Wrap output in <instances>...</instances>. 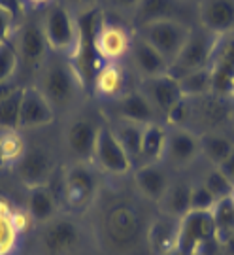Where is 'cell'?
<instances>
[{"instance_id": "49", "label": "cell", "mask_w": 234, "mask_h": 255, "mask_svg": "<svg viewBox=\"0 0 234 255\" xmlns=\"http://www.w3.org/2000/svg\"><path fill=\"white\" fill-rule=\"evenodd\" d=\"M233 101H234V89H233Z\"/></svg>"}, {"instance_id": "46", "label": "cell", "mask_w": 234, "mask_h": 255, "mask_svg": "<svg viewBox=\"0 0 234 255\" xmlns=\"http://www.w3.org/2000/svg\"><path fill=\"white\" fill-rule=\"evenodd\" d=\"M166 255H183L181 252H178V250H174V252H170V254H166Z\"/></svg>"}, {"instance_id": "16", "label": "cell", "mask_w": 234, "mask_h": 255, "mask_svg": "<svg viewBox=\"0 0 234 255\" xmlns=\"http://www.w3.org/2000/svg\"><path fill=\"white\" fill-rule=\"evenodd\" d=\"M97 193V176L89 164H72L63 178V197L74 210H83Z\"/></svg>"}, {"instance_id": "18", "label": "cell", "mask_w": 234, "mask_h": 255, "mask_svg": "<svg viewBox=\"0 0 234 255\" xmlns=\"http://www.w3.org/2000/svg\"><path fill=\"white\" fill-rule=\"evenodd\" d=\"M42 248L47 255H68L80 244V229L70 218H53L44 223Z\"/></svg>"}, {"instance_id": "38", "label": "cell", "mask_w": 234, "mask_h": 255, "mask_svg": "<svg viewBox=\"0 0 234 255\" xmlns=\"http://www.w3.org/2000/svg\"><path fill=\"white\" fill-rule=\"evenodd\" d=\"M216 197L206 189L202 182L191 185V210L195 212H212L216 206Z\"/></svg>"}, {"instance_id": "12", "label": "cell", "mask_w": 234, "mask_h": 255, "mask_svg": "<svg viewBox=\"0 0 234 255\" xmlns=\"http://www.w3.org/2000/svg\"><path fill=\"white\" fill-rule=\"evenodd\" d=\"M200 157V140L189 128L172 127L166 132V146L161 163L166 168H187Z\"/></svg>"}, {"instance_id": "24", "label": "cell", "mask_w": 234, "mask_h": 255, "mask_svg": "<svg viewBox=\"0 0 234 255\" xmlns=\"http://www.w3.org/2000/svg\"><path fill=\"white\" fill-rule=\"evenodd\" d=\"M178 233H180V218L168 214H159L147 225V244L153 255H166L178 248Z\"/></svg>"}, {"instance_id": "34", "label": "cell", "mask_w": 234, "mask_h": 255, "mask_svg": "<svg viewBox=\"0 0 234 255\" xmlns=\"http://www.w3.org/2000/svg\"><path fill=\"white\" fill-rule=\"evenodd\" d=\"M180 89L183 97L187 99H197V97H204L212 93V76H210V68H202L197 72L185 74L178 78Z\"/></svg>"}, {"instance_id": "47", "label": "cell", "mask_w": 234, "mask_h": 255, "mask_svg": "<svg viewBox=\"0 0 234 255\" xmlns=\"http://www.w3.org/2000/svg\"><path fill=\"white\" fill-rule=\"evenodd\" d=\"M185 2H189V4H195V6H198V2H200V0H185Z\"/></svg>"}, {"instance_id": "45", "label": "cell", "mask_w": 234, "mask_h": 255, "mask_svg": "<svg viewBox=\"0 0 234 255\" xmlns=\"http://www.w3.org/2000/svg\"><path fill=\"white\" fill-rule=\"evenodd\" d=\"M221 250H223L227 255H234V233L221 244Z\"/></svg>"}, {"instance_id": "32", "label": "cell", "mask_w": 234, "mask_h": 255, "mask_svg": "<svg viewBox=\"0 0 234 255\" xmlns=\"http://www.w3.org/2000/svg\"><path fill=\"white\" fill-rule=\"evenodd\" d=\"M212 219H214L217 240L219 244H223L234 233V197L217 201L216 206L212 208Z\"/></svg>"}, {"instance_id": "41", "label": "cell", "mask_w": 234, "mask_h": 255, "mask_svg": "<svg viewBox=\"0 0 234 255\" xmlns=\"http://www.w3.org/2000/svg\"><path fill=\"white\" fill-rule=\"evenodd\" d=\"M100 2L102 0H64L63 4L68 9H72L76 15H80V13H87V11H93V9H99Z\"/></svg>"}, {"instance_id": "20", "label": "cell", "mask_w": 234, "mask_h": 255, "mask_svg": "<svg viewBox=\"0 0 234 255\" xmlns=\"http://www.w3.org/2000/svg\"><path fill=\"white\" fill-rule=\"evenodd\" d=\"M198 25L216 36L234 32V0H200Z\"/></svg>"}, {"instance_id": "44", "label": "cell", "mask_w": 234, "mask_h": 255, "mask_svg": "<svg viewBox=\"0 0 234 255\" xmlns=\"http://www.w3.org/2000/svg\"><path fill=\"white\" fill-rule=\"evenodd\" d=\"M219 168H221V170L225 172L227 178H229V180H231V182L234 183V149H233V153L229 155V159H227L225 163L221 164Z\"/></svg>"}, {"instance_id": "2", "label": "cell", "mask_w": 234, "mask_h": 255, "mask_svg": "<svg viewBox=\"0 0 234 255\" xmlns=\"http://www.w3.org/2000/svg\"><path fill=\"white\" fill-rule=\"evenodd\" d=\"M102 235L112 248L128 250L140 242L144 233H147V225L144 223V216L140 208L128 201H117L110 204L102 216Z\"/></svg>"}, {"instance_id": "9", "label": "cell", "mask_w": 234, "mask_h": 255, "mask_svg": "<svg viewBox=\"0 0 234 255\" xmlns=\"http://www.w3.org/2000/svg\"><path fill=\"white\" fill-rule=\"evenodd\" d=\"M134 30L164 57V61L168 63V68H170V64L180 55L181 47L185 46L193 27L176 23V21H155V23H147Z\"/></svg>"}, {"instance_id": "26", "label": "cell", "mask_w": 234, "mask_h": 255, "mask_svg": "<svg viewBox=\"0 0 234 255\" xmlns=\"http://www.w3.org/2000/svg\"><path fill=\"white\" fill-rule=\"evenodd\" d=\"M57 208H59L57 197L47 185L30 187L27 199V214L32 221H36V223L51 221L53 218H57Z\"/></svg>"}, {"instance_id": "25", "label": "cell", "mask_w": 234, "mask_h": 255, "mask_svg": "<svg viewBox=\"0 0 234 255\" xmlns=\"http://www.w3.org/2000/svg\"><path fill=\"white\" fill-rule=\"evenodd\" d=\"M93 93L102 101H116L126 93V72L121 63H100L91 85Z\"/></svg>"}, {"instance_id": "23", "label": "cell", "mask_w": 234, "mask_h": 255, "mask_svg": "<svg viewBox=\"0 0 234 255\" xmlns=\"http://www.w3.org/2000/svg\"><path fill=\"white\" fill-rule=\"evenodd\" d=\"M134 183L144 199L161 202L170 187V176L162 163L140 164L134 172Z\"/></svg>"}, {"instance_id": "22", "label": "cell", "mask_w": 234, "mask_h": 255, "mask_svg": "<svg viewBox=\"0 0 234 255\" xmlns=\"http://www.w3.org/2000/svg\"><path fill=\"white\" fill-rule=\"evenodd\" d=\"M128 57H130L132 68L140 76V80L168 74V63L164 61V57L151 44H147L136 30L132 34V46H130Z\"/></svg>"}, {"instance_id": "28", "label": "cell", "mask_w": 234, "mask_h": 255, "mask_svg": "<svg viewBox=\"0 0 234 255\" xmlns=\"http://www.w3.org/2000/svg\"><path fill=\"white\" fill-rule=\"evenodd\" d=\"M166 132H168V128L162 127L161 123H147L145 125L138 164L161 163L164 146H166Z\"/></svg>"}, {"instance_id": "43", "label": "cell", "mask_w": 234, "mask_h": 255, "mask_svg": "<svg viewBox=\"0 0 234 255\" xmlns=\"http://www.w3.org/2000/svg\"><path fill=\"white\" fill-rule=\"evenodd\" d=\"M21 4H23V8L28 9H45L51 4H55V0H21Z\"/></svg>"}, {"instance_id": "1", "label": "cell", "mask_w": 234, "mask_h": 255, "mask_svg": "<svg viewBox=\"0 0 234 255\" xmlns=\"http://www.w3.org/2000/svg\"><path fill=\"white\" fill-rule=\"evenodd\" d=\"M36 87L42 91L55 112H63L72 106L83 87L80 76L72 66L70 59L53 53L38 72Z\"/></svg>"}, {"instance_id": "5", "label": "cell", "mask_w": 234, "mask_h": 255, "mask_svg": "<svg viewBox=\"0 0 234 255\" xmlns=\"http://www.w3.org/2000/svg\"><path fill=\"white\" fill-rule=\"evenodd\" d=\"M178 252L183 255L208 254L216 255L221 250V244L216 237V227L212 212H195L189 210L180 218V233H178Z\"/></svg>"}, {"instance_id": "4", "label": "cell", "mask_w": 234, "mask_h": 255, "mask_svg": "<svg viewBox=\"0 0 234 255\" xmlns=\"http://www.w3.org/2000/svg\"><path fill=\"white\" fill-rule=\"evenodd\" d=\"M42 28H44L45 40H47L51 53L72 57L78 46V38H80L78 15L72 9L66 8L63 2L51 4L49 8L44 9Z\"/></svg>"}, {"instance_id": "27", "label": "cell", "mask_w": 234, "mask_h": 255, "mask_svg": "<svg viewBox=\"0 0 234 255\" xmlns=\"http://www.w3.org/2000/svg\"><path fill=\"white\" fill-rule=\"evenodd\" d=\"M200 155H204L214 166H221L234 149V138L229 132H204L198 134Z\"/></svg>"}, {"instance_id": "6", "label": "cell", "mask_w": 234, "mask_h": 255, "mask_svg": "<svg viewBox=\"0 0 234 255\" xmlns=\"http://www.w3.org/2000/svg\"><path fill=\"white\" fill-rule=\"evenodd\" d=\"M9 40L15 47L19 66L27 68L32 74L40 72L45 61L51 55V49H49L47 40H45L44 28H42V21L25 19V21L17 23V27H15Z\"/></svg>"}, {"instance_id": "42", "label": "cell", "mask_w": 234, "mask_h": 255, "mask_svg": "<svg viewBox=\"0 0 234 255\" xmlns=\"http://www.w3.org/2000/svg\"><path fill=\"white\" fill-rule=\"evenodd\" d=\"M21 87L15 80H9V82H4V83H0V102L4 101V99H8L11 93H15Z\"/></svg>"}, {"instance_id": "11", "label": "cell", "mask_w": 234, "mask_h": 255, "mask_svg": "<svg viewBox=\"0 0 234 255\" xmlns=\"http://www.w3.org/2000/svg\"><path fill=\"white\" fill-rule=\"evenodd\" d=\"M212 93L223 99H233L234 89V32L217 36L214 53L210 59Z\"/></svg>"}, {"instance_id": "40", "label": "cell", "mask_w": 234, "mask_h": 255, "mask_svg": "<svg viewBox=\"0 0 234 255\" xmlns=\"http://www.w3.org/2000/svg\"><path fill=\"white\" fill-rule=\"evenodd\" d=\"M108 4L112 6V9L119 13V15H123V17H134L136 13V8H138V4H140V0H108Z\"/></svg>"}, {"instance_id": "19", "label": "cell", "mask_w": 234, "mask_h": 255, "mask_svg": "<svg viewBox=\"0 0 234 255\" xmlns=\"http://www.w3.org/2000/svg\"><path fill=\"white\" fill-rule=\"evenodd\" d=\"M55 119L53 106L47 102L42 91L36 85L23 87V99H21V114H19V128L30 130V128H42L51 125Z\"/></svg>"}, {"instance_id": "37", "label": "cell", "mask_w": 234, "mask_h": 255, "mask_svg": "<svg viewBox=\"0 0 234 255\" xmlns=\"http://www.w3.org/2000/svg\"><path fill=\"white\" fill-rule=\"evenodd\" d=\"M19 70V59L11 40H6L0 44V83L15 80Z\"/></svg>"}, {"instance_id": "17", "label": "cell", "mask_w": 234, "mask_h": 255, "mask_svg": "<svg viewBox=\"0 0 234 255\" xmlns=\"http://www.w3.org/2000/svg\"><path fill=\"white\" fill-rule=\"evenodd\" d=\"M53 157L49 155L47 149L40 146L27 147L23 157L13 164L17 178L27 185L28 189L47 185L51 176H53Z\"/></svg>"}, {"instance_id": "21", "label": "cell", "mask_w": 234, "mask_h": 255, "mask_svg": "<svg viewBox=\"0 0 234 255\" xmlns=\"http://www.w3.org/2000/svg\"><path fill=\"white\" fill-rule=\"evenodd\" d=\"M110 110L117 121H130L138 125L157 123V118H159L149 101L138 89L126 91L116 101H110Z\"/></svg>"}, {"instance_id": "8", "label": "cell", "mask_w": 234, "mask_h": 255, "mask_svg": "<svg viewBox=\"0 0 234 255\" xmlns=\"http://www.w3.org/2000/svg\"><path fill=\"white\" fill-rule=\"evenodd\" d=\"M155 21H176L189 27L198 25V9L185 0H140L132 17L134 28Z\"/></svg>"}, {"instance_id": "10", "label": "cell", "mask_w": 234, "mask_h": 255, "mask_svg": "<svg viewBox=\"0 0 234 255\" xmlns=\"http://www.w3.org/2000/svg\"><path fill=\"white\" fill-rule=\"evenodd\" d=\"M132 34L130 28L123 23L100 15V21L95 30V49L102 63H121V59L128 57L132 46Z\"/></svg>"}, {"instance_id": "48", "label": "cell", "mask_w": 234, "mask_h": 255, "mask_svg": "<svg viewBox=\"0 0 234 255\" xmlns=\"http://www.w3.org/2000/svg\"><path fill=\"white\" fill-rule=\"evenodd\" d=\"M195 255H208V254H200V252H198V254H195Z\"/></svg>"}, {"instance_id": "31", "label": "cell", "mask_w": 234, "mask_h": 255, "mask_svg": "<svg viewBox=\"0 0 234 255\" xmlns=\"http://www.w3.org/2000/svg\"><path fill=\"white\" fill-rule=\"evenodd\" d=\"M162 206V214H168L174 218H183L191 210V185L187 183H170L164 199L159 202Z\"/></svg>"}, {"instance_id": "7", "label": "cell", "mask_w": 234, "mask_h": 255, "mask_svg": "<svg viewBox=\"0 0 234 255\" xmlns=\"http://www.w3.org/2000/svg\"><path fill=\"white\" fill-rule=\"evenodd\" d=\"M216 42H217L216 34L208 32L206 28H202L200 25L193 27L189 38L185 42V46L181 47L180 55L170 64L168 74L178 80V78L185 76V74L208 68L212 53H214V47H216Z\"/></svg>"}, {"instance_id": "36", "label": "cell", "mask_w": 234, "mask_h": 255, "mask_svg": "<svg viewBox=\"0 0 234 255\" xmlns=\"http://www.w3.org/2000/svg\"><path fill=\"white\" fill-rule=\"evenodd\" d=\"M202 183L206 185V189L214 197L216 201H221V199H227V197H233L234 195V183L225 176V172L221 168L214 166L210 172L204 176Z\"/></svg>"}, {"instance_id": "14", "label": "cell", "mask_w": 234, "mask_h": 255, "mask_svg": "<svg viewBox=\"0 0 234 255\" xmlns=\"http://www.w3.org/2000/svg\"><path fill=\"white\" fill-rule=\"evenodd\" d=\"M100 125L95 119L87 116L74 118L66 128H64V144L70 157H74L78 163H93L95 155V144L99 136Z\"/></svg>"}, {"instance_id": "30", "label": "cell", "mask_w": 234, "mask_h": 255, "mask_svg": "<svg viewBox=\"0 0 234 255\" xmlns=\"http://www.w3.org/2000/svg\"><path fill=\"white\" fill-rule=\"evenodd\" d=\"M145 125H138V123H130V121H117L112 127L119 144L123 146L126 155L130 157L132 164H138L140 159V149H142V134H144Z\"/></svg>"}, {"instance_id": "35", "label": "cell", "mask_w": 234, "mask_h": 255, "mask_svg": "<svg viewBox=\"0 0 234 255\" xmlns=\"http://www.w3.org/2000/svg\"><path fill=\"white\" fill-rule=\"evenodd\" d=\"M21 99L23 87L11 93L8 99L0 102V128L6 130H19V114H21Z\"/></svg>"}, {"instance_id": "13", "label": "cell", "mask_w": 234, "mask_h": 255, "mask_svg": "<svg viewBox=\"0 0 234 255\" xmlns=\"http://www.w3.org/2000/svg\"><path fill=\"white\" fill-rule=\"evenodd\" d=\"M93 163H97L100 170L114 174V176H123V174L130 172V168H132L130 157L119 144V140L116 138L110 125H100Z\"/></svg>"}, {"instance_id": "33", "label": "cell", "mask_w": 234, "mask_h": 255, "mask_svg": "<svg viewBox=\"0 0 234 255\" xmlns=\"http://www.w3.org/2000/svg\"><path fill=\"white\" fill-rule=\"evenodd\" d=\"M27 144L19 130L0 128V166H13L23 157Z\"/></svg>"}, {"instance_id": "3", "label": "cell", "mask_w": 234, "mask_h": 255, "mask_svg": "<svg viewBox=\"0 0 234 255\" xmlns=\"http://www.w3.org/2000/svg\"><path fill=\"white\" fill-rule=\"evenodd\" d=\"M189 102V114L185 128L193 130L195 134L204 132H227L229 125L234 118V101L223 99L214 93L187 99Z\"/></svg>"}, {"instance_id": "39", "label": "cell", "mask_w": 234, "mask_h": 255, "mask_svg": "<svg viewBox=\"0 0 234 255\" xmlns=\"http://www.w3.org/2000/svg\"><path fill=\"white\" fill-rule=\"evenodd\" d=\"M15 27H17V19L13 17V13L4 6H0V44L11 38Z\"/></svg>"}, {"instance_id": "15", "label": "cell", "mask_w": 234, "mask_h": 255, "mask_svg": "<svg viewBox=\"0 0 234 255\" xmlns=\"http://www.w3.org/2000/svg\"><path fill=\"white\" fill-rule=\"evenodd\" d=\"M138 91L149 101V104L157 112V116L164 119L172 112V108L183 99L180 83L170 74H161V76H155V78L140 80Z\"/></svg>"}, {"instance_id": "29", "label": "cell", "mask_w": 234, "mask_h": 255, "mask_svg": "<svg viewBox=\"0 0 234 255\" xmlns=\"http://www.w3.org/2000/svg\"><path fill=\"white\" fill-rule=\"evenodd\" d=\"M15 208L6 201H0V255H13L19 246V238L23 237L19 233L15 219H13Z\"/></svg>"}, {"instance_id": "50", "label": "cell", "mask_w": 234, "mask_h": 255, "mask_svg": "<svg viewBox=\"0 0 234 255\" xmlns=\"http://www.w3.org/2000/svg\"><path fill=\"white\" fill-rule=\"evenodd\" d=\"M233 197H234V195H233Z\"/></svg>"}]
</instances>
